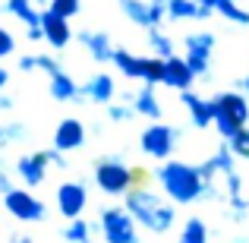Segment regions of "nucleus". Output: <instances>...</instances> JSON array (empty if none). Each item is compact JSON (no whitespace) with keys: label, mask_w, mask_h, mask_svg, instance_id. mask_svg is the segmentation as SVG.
I'll use <instances>...</instances> for the list:
<instances>
[{"label":"nucleus","mask_w":249,"mask_h":243,"mask_svg":"<svg viewBox=\"0 0 249 243\" xmlns=\"http://www.w3.org/2000/svg\"><path fill=\"white\" fill-rule=\"evenodd\" d=\"M155 180L174 206H196L202 199H224V193L218 187H208L199 164H189V161H174V158L161 161L155 168Z\"/></svg>","instance_id":"nucleus-1"},{"label":"nucleus","mask_w":249,"mask_h":243,"mask_svg":"<svg viewBox=\"0 0 249 243\" xmlns=\"http://www.w3.org/2000/svg\"><path fill=\"white\" fill-rule=\"evenodd\" d=\"M123 206H126V212L136 218V224L145 227L148 234H167L170 227L177 224V206L164 193L145 187V183H136V187L123 196Z\"/></svg>","instance_id":"nucleus-2"},{"label":"nucleus","mask_w":249,"mask_h":243,"mask_svg":"<svg viewBox=\"0 0 249 243\" xmlns=\"http://www.w3.org/2000/svg\"><path fill=\"white\" fill-rule=\"evenodd\" d=\"M91 177H95V187L101 189L104 196H123L139 183L142 170H136L123 155H101L95 164H91Z\"/></svg>","instance_id":"nucleus-3"},{"label":"nucleus","mask_w":249,"mask_h":243,"mask_svg":"<svg viewBox=\"0 0 249 243\" xmlns=\"http://www.w3.org/2000/svg\"><path fill=\"white\" fill-rule=\"evenodd\" d=\"M212 108H214V130L224 142L233 139L243 127H249V98L240 89L212 95Z\"/></svg>","instance_id":"nucleus-4"},{"label":"nucleus","mask_w":249,"mask_h":243,"mask_svg":"<svg viewBox=\"0 0 249 243\" xmlns=\"http://www.w3.org/2000/svg\"><path fill=\"white\" fill-rule=\"evenodd\" d=\"M110 63L117 67V73L126 76V79H136V82H148V85H161V73H164V60L155 54L148 57H139L126 48H114V57Z\"/></svg>","instance_id":"nucleus-5"},{"label":"nucleus","mask_w":249,"mask_h":243,"mask_svg":"<svg viewBox=\"0 0 249 243\" xmlns=\"http://www.w3.org/2000/svg\"><path fill=\"white\" fill-rule=\"evenodd\" d=\"M98 234L104 243H142L139 224L126 212V206H104L98 212Z\"/></svg>","instance_id":"nucleus-6"},{"label":"nucleus","mask_w":249,"mask_h":243,"mask_svg":"<svg viewBox=\"0 0 249 243\" xmlns=\"http://www.w3.org/2000/svg\"><path fill=\"white\" fill-rule=\"evenodd\" d=\"M180 136H183L180 127L152 120L139 133V149H142V155H148V158H155V161H167L170 155L177 152V146H180Z\"/></svg>","instance_id":"nucleus-7"},{"label":"nucleus","mask_w":249,"mask_h":243,"mask_svg":"<svg viewBox=\"0 0 249 243\" xmlns=\"http://www.w3.org/2000/svg\"><path fill=\"white\" fill-rule=\"evenodd\" d=\"M218 48V38L212 32H189L183 38V57H186L189 70L196 73V79H205L212 73V54Z\"/></svg>","instance_id":"nucleus-8"},{"label":"nucleus","mask_w":249,"mask_h":243,"mask_svg":"<svg viewBox=\"0 0 249 243\" xmlns=\"http://www.w3.org/2000/svg\"><path fill=\"white\" fill-rule=\"evenodd\" d=\"M3 208L16 221H22V224H41V221H48V206L32 189H22V187H13L3 196Z\"/></svg>","instance_id":"nucleus-9"},{"label":"nucleus","mask_w":249,"mask_h":243,"mask_svg":"<svg viewBox=\"0 0 249 243\" xmlns=\"http://www.w3.org/2000/svg\"><path fill=\"white\" fill-rule=\"evenodd\" d=\"M85 206H89V187L82 180H63L57 187V212L67 221L82 218Z\"/></svg>","instance_id":"nucleus-10"},{"label":"nucleus","mask_w":249,"mask_h":243,"mask_svg":"<svg viewBox=\"0 0 249 243\" xmlns=\"http://www.w3.org/2000/svg\"><path fill=\"white\" fill-rule=\"evenodd\" d=\"M199 168H202V177L208 180V187H218L221 177H227L231 170H237V155H233V152H231V146L221 139V146L212 152V158L202 161Z\"/></svg>","instance_id":"nucleus-11"},{"label":"nucleus","mask_w":249,"mask_h":243,"mask_svg":"<svg viewBox=\"0 0 249 243\" xmlns=\"http://www.w3.org/2000/svg\"><path fill=\"white\" fill-rule=\"evenodd\" d=\"M41 32H44V41L54 51L70 48V41L76 38V32L70 29V19L57 16V13H51V10H41Z\"/></svg>","instance_id":"nucleus-12"},{"label":"nucleus","mask_w":249,"mask_h":243,"mask_svg":"<svg viewBox=\"0 0 249 243\" xmlns=\"http://www.w3.org/2000/svg\"><path fill=\"white\" fill-rule=\"evenodd\" d=\"M85 133H89V130H85V123L79 120V117H67V120L57 123L51 146L70 155V152H76V149H82V146H85Z\"/></svg>","instance_id":"nucleus-13"},{"label":"nucleus","mask_w":249,"mask_h":243,"mask_svg":"<svg viewBox=\"0 0 249 243\" xmlns=\"http://www.w3.org/2000/svg\"><path fill=\"white\" fill-rule=\"evenodd\" d=\"M79 92H82V101L104 104V108H107V104L114 101V95H117V79L110 73H95L79 85Z\"/></svg>","instance_id":"nucleus-14"},{"label":"nucleus","mask_w":249,"mask_h":243,"mask_svg":"<svg viewBox=\"0 0 249 243\" xmlns=\"http://www.w3.org/2000/svg\"><path fill=\"white\" fill-rule=\"evenodd\" d=\"M13 170H16V177L25 183V187H41L44 177H48V170H51V161H48V155H44V149H41V152L22 155Z\"/></svg>","instance_id":"nucleus-15"},{"label":"nucleus","mask_w":249,"mask_h":243,"mask_svg":"<svg viewBox=\"0 0 249 243\" xmlns=\"http://www.w3.org/2000/svg\"><path fill=\"white\" fill-rule=\"evenodd\" d=\"M193 82H196V73L189 70L186 57H180V54L167 57L164 60V73H161V85H167V89H174V92H189Z\"/></svg>","instance_id":"nucleus-16"},{"label":"nucleus","mask_w":249,"mask_h":243,"mask_svg":"<svg viewBox=\"0 0 249 243\" xmlns=\"http://www.w3.org/2000/svg\"><path fill=\"white\" fill-rule=\"evenodd\" d=\"M76 41H79L82 48L89 51V57H91L95 63H110V57H114V41H110L107 32L82 29V32H76Z\"/></svg>","instance_id":"nucleus-17"},{"label":"nucleus","mask_w":249,"mask_h":243,"mask_svg":"<svg viewBox=\"0 0 249 243\" xmlns=\"http://www.w3.org/2000/svg\"><path fill=\"white\" fill-rule=\"evenodd\" d=\"M180 101L186 104V111H189V123H193L196 130H208V127H214V108H212V98H202V95H196V92L189 89V92H180Z\"/></svg>","instance_id":"nucleus-18"},{"label":"nucleus","mask_w":249,"mask_h":243,"mask_svg":"<svg viewBox=\"0 0 249 243\" xmlns=\"http://www.w3.org/2000/svg\"><path fill=\"white\" fill-rule=\"evenodd\" d=\"M214 13L199 6L196 0H167V22H205Z\"/></svg>","instance_id":"nucleus-19"},{"label":"nucleus","mask_w":249,"mask_h":243,"mask_svg":"<svg viewBox=\"0 0 249 243\" xmlns=\"http://www.w3.org/2000/svg\"><path fill=\"white\" fill-rule=\"evenodd\" d=\"M133 108H136V114L145 117V120H161L164 108H161V101H158V85L142 82L133 95Z\"/></svg>","instance_id":"nucleus-20"},{"label":"nucleus","mask_w":249,"mask_h":243,"mask_svg":"<svg viewBox=\"0 0 249 243\" xmlns=\"http://www.w3.org/2000/svg\"><path fill=\"white\" fill-rule=\"evenodd\" d=\"M48 92H51L54 101H82L79 82H76L67 70H57V73L48 76Z\"/></svg>","instance_id":"nucleus-21"},{"label":"nucleus","mask_w":249,"mask_h":243,"mask_svg":"<svg viewBox=\"0 0 249 243\" xmlns=\"http://www.w3.org/2000/svg\"><path fill=\"white\" fill-rule=\"evenodd\" d=\"M145 41H148V51H152L155 57H161V60H167V57L177 54V41L167 35L161 25H155V29H145Z\"/></svg>","instance_id":"nucleus-22"},{"label":"nucleus","mask_w":249,"mask_h":243,"mask_svg":"<svg viewBox=\"0 0 249 243\" xmlns=\"http://www.w3.org/2000/svg\"><path fill=\"white\" fill-rule=\"evenodd\" d=\"M3 13L16 16L25 29L41 22V10H35V0H6V3H3Z\"/></svg>","instance_id":"nucleus-23"},{"label":"nucleus","mask_w":249,"mask_h":243,"mask_svg":"<svg viewBox=\"0 0 249 243\" xmlns=\"http://www.w3.org/2000/svg\"><path fill=\"white\" fill-rule=\"evenodd\" d=\"M177 243H208V224L199 218V215L186 218V221H183V227H180Z\"/></svg>","instance_id":"nucleus-24"},{"label":"nucleus","mask_w":249,"mask_h":243,"mask_svg":"<svg viewBox=\"0 0 249 243\" xmlns=\"http://www.w3.org/2000/svg\"><path fill=\"white\" fill-rule=\"evenodd\" d=\"M95 231H98V221L91 224V221H85V218H73L63 227V240L67 243H85V240H91Z\"/></svg>","instance_id":"nucleus-25"},{"label":"nucleus","mask_w":249,"mask_h":243,"mask_svg":"<svg viewBox=\"0 0 249 243\" xmlns=\"http://www.w3.org/2000/svg\"><path fill=\"white\" fill-rule=\"evenodd\" d=\"M214 13H218L221 19H227V22H233V25H249V10L240 6V0H221V3L214 6Z\"/></svg>","instance_id":"nucleus-26"},{"label":"nucleus","mask_w":249,"mask_h":243,"mask_svg":"<svg viewBox=\"0 0 249 243\" xmlns=\"http://www.w3.org/2000/svg\"><path fill=\"white\" fill-rule=\"evenodd\" d=\"M25 139H29V127H25V123L13 120V123H3V127H0V149L16 146V142H25Z\"/></svg>","instance_id":"nucleus-27"},{"label":"nucleus","mask_w":249,"mask_h":243,"mask_svg":"<svg viewBox=\"0 0 249 243\" xmlns=\"http://www.w3.org/2000/svg\"><path fill=\"white\" fill-rule=\"evenodd\" d=\"M133 117H139L133 104H126V101H120V104L110 101V104H107V120H110V123H129Z\"/></svg>","instance_id":"nucleus-28"},{"label":"nucleus","mask_w":249,"mask_h":243,"mask_svg":"<svg viewBox=\"0 0 249 243\" xmlns=\"http://www.w3.org/2000/svg\"><path fill=\"white\" fill-rule=\"evenodd\" d=\"M227 202V218L231 221H246L249 218V199L246 196H231V199H224Z\"/></svg>","instance_id":"nucleus-29"},{"label":"nucleus","mask_w":249,"mask_h":243,"mask_svg":"<svg viewBox=\"0 0 249 243\" xmlns=\"http://www.w3.org/2000/svg\"><path fill=\"white\" fill-rule=\"evenodd\" d=\"M48 10L57 13V16H63V19H73V16L82 13V0H51Z\"/></svg>","instance_id":"nucleus-30"},{"label":"nucleus","mask_w":249,"mask_h":243,"mask_svg":"<svg viewBox=\"0 0 249 243\" xmlns=\"http://www.w3.org/2000/svg\"><path fill=\"white\" fill-rule=\"evenodd\" d=\"M227 146H231V152L237 155V158H243V161H249V130L243 127L233 139H227Z\"/></svg>","instance_id":"nucleus-31"},{"label":"nucleus","mask_w":249,"mask_h":243,"mask_svg":"<svg viewBox=\"0 0 249 243\" xmlns=\"http://www.w3.org/2000/svg\"><path fill=\"white\" fill-rule=\"evenodd\" d=\"M221 183H224V199L243 196V177H240V170H231L227 177H221Z\"/></svg>","instance_id":"nucleus-32"},{"label":"nucleus","mask_w":249,"mask_h":243,"mask_svg":"<svg viewBox=\"0 0 249 243\" xmlns=\"http://www.w3.org/2000/svg\"><path fill=\"white\" fill-rule=\"evenodd\" d=\"M10 54H16V38H13L10 29H3V25H0V60H3V57H10Z\"/></svg>","instance_id":"nucleus-33"},{"label":"nucleus","mask_w":249,"mask_h":243,"mask_svg":"<svg viewBox=\"0 0 249 243\" xmlns=\"http://www.w3.org/2000/svg\"><path fill=\"white\" fill-rule=\"evenodd\" d=\"M44 155H48V161H51V168H57V170H67L70 168V161H67V152H60V149H44Z\"/></svg>","instance_id":"nucleus-34"},{"label":"nucleus","mask_w":249,"mask_h":243,"mask_svg":"<svg viewBox=\"0 0 249 243\" xmlns=\"http://www.w3.org/2000/svg\"><path fill=\"white\" fill-rule=\"evenodd\" d=\"M38 57V70H41V73H57V70H63V63L57 60V57H51V54H35Z\"/></svg>","instance_id":"nucleus-35"},{"label":"nucleus","mask_w":249,"mask_h":243,"mask_svg":"<svg viewBox=\"0 0 249 243\" xmlns=\"http://www.w3.org/2000/svg\"><path fill=\"white\" fill-rule=\"evenodd\" d=\"M16 67L22 70V73H35V70H38V57L35 54H25V57H19Z\"/></svg>","instance_id":"nucleus-36"},{"label":"nucleus","mask_w":249,"mask_h":243,"mask_svg":"<svg viewBox=\"0 0 249 243\" xmlns=\"http://www.w3.org/2000/svg\"><path fill=\"white\" fill-rule=\"evenodd\" d=\"M13 187H16V183H13V177L6 174V168H0V196H6Z\"/></svg>","instance_id":"nucleus-37"},{"label":"nucleus","mask_w":249,"mask_h":243,"mask_svg":"<svg viewBox=\"0 0 249 243\" xmlns=\"http://www.w3.org/2000/svg\"><path fill=\"white\" fill-rule=\"evenodd\" d=\"M25 38H29V41H44L41 22H38V25H29V29H25Z\"/></svg>","instance_id":"nucleus-38"},{"label":"nucleus","mask_w":249,"mask_h":243,"mask_svg":"<svg viewBox=\"0 0 249 243\" xmlns=\"http://www.w3.org/2000/svg\"><path fill=\"white\" fill-rule=\"evenodd\" d=\"M6 243H35V240H32V234H22V231H13L10 237H6Z\"/></svg>","instance_id":"nucleus-39"},{"label":"nucleus","mask_w":249,"mask_h":243,"mask_svg":"<svg viewBox=\"0 0 249 243\" xmlns=\"http://www.w3.org/2000/svg\"><path fill=\"white\" fill-rule=\"evenodd\" d=\"M13 104H16V101H13L10 95H3V92H0V111H13Z\"/></svg>","instance_id":"nucleus-40"},{"label":"nucleus","mask_w":249,"mask_h":243,"mask_svg":"<svg viewBox=\"0 0 249 243\" xmlns=\"http://www.w3.org/2000/svg\"><path fill=\"white\" fill-rule=\"evenodd\" d=\"M6 82H10V70H6L3 63H0V92L6 89Z\"/></svg>","instance_id":"nucleus-41"},{"label":"nucleus","mask_w":249,"mask_h":243,"mask_svg":"<svg viewBox=\"0 0 249 243\" xmlns=\"http://www.w3.org/2000/svg\"><path fill=\"white\" fill-rule=\"evenodd\" d=\"M196 3H199V6H205V10H212V13H214V6H218L221 0H196Z\"/></svg>","instance_id":"nucleus-42"},{"label":"nucleus","mask_w":249,"mask_h":243,"mask_svg":"<svg viewBox=\"0 0 249 243\" xmlns=\"http://www.w3.org/2000/svg\"><path fill=\"white\" fill-rule=\"evenodd\" d=\"M237 85H240V92H243V95H246V98H249V76H246V79H240V82H237Z\"/></svg>","instance_id":"nucleus-43"},{"label":"nucleus","mask_w":249,"mask_h":243,"mask_svg":"<svg viewBox=\"0 0 249 243\" xmlns=\"http://www.w3.org/2000/svg\"><path fill=\"white\" fill-rule=\"evenodd\" d=\"M35 3H51V0H35Z\"/></svg>","instance_id":"nucleus-44"},{"label":"nucleus","mask_w":249,"mask_h":243,"mask_svg":"<svg viewBox=\"0 0 249 243\" xmlns=\"http://www.w3.org/2000/svg\"><path fill=\"white\" fill-rule=\"evenodd\" d=\"M85 243H95V240H85Z\"/></svg>","instance_id":"nucleus-45"},{"label":"nucleus","mask_w":249,"mask_h":243,"mask_svg":"<svg viewBox=\"0 0 249 243\" xmlns=\"http://www.w3.org/2000/svg\"><path fill=\"white\" fill-rule=\"evenodd\" d=\"M246 130H249V127H246Z\"/></svg>","instance_id":"nucleus-46"}]
</instances>
